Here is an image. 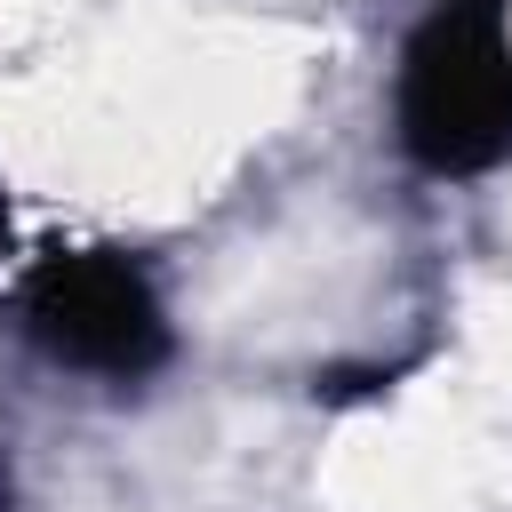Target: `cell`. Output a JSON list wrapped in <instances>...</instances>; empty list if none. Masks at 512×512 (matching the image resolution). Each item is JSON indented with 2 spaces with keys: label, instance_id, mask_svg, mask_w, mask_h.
Segmentation results:
<instances>
[{
  "label": "cell",
  "instance_id": "cell-1",
  "mask_svg": "<svg viewBox=\"0 0 512 512\" xmlns=\"http://www.w3.org/2000/svg\"><path fill=\"white\" fill-rule=\"evenodd\" d=\"M400 144L424 176H488L512 160V24L504 0H440L392 88Z\"/></svg>",
  "mask_w": 512,
  "mask_h": 512
},
{
  "label": "cell",
  "instance_id": "cell-2",
  "mask_svg": "<svg viewBox=\"0 0 512 512\" xmlns=\"http://www.w3.org/2000/svg\"><path fill=\"white\" fill-rule=\"evenodd\" d=\"M24 328L48 360L80 376L136 384L168 360V312L152 280L112 248H56L24 272Z\"/></svg>",
  "mask_w": 512,
  "mask_h": 512
},
{
  "label": "cell",
  "instance_id": "cell-3",
  "mask_svg": "<svg viewBox=\"0 0 512 512\" xmlns=\"http://www.w3.org/2000/svg\"><path fill=\"white\" fill-rule=\"evenodd\" d=\"M8 504H16V488H8V464H0V512H8Z\"/></svg>",
  "mask_w": 512,
  "mask_h": 512
},
{
  "label": "cell",
  "instance_id": "cell-4",
  "mask_svg": "<svg viewBox=\"0 0 512 512\" xmlns=\"http://www.w3.org/2000/svg\"><path fill=\"white\" fill-rule=\"evenodd\" d=\"M0 248H8V200H0Z\"/></svg>",
  "mask_w": 512,
  "mask_h": 512
}]
</instances>
